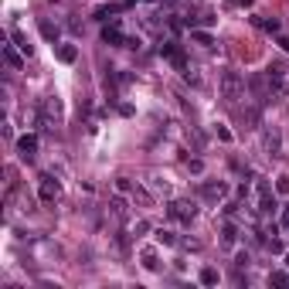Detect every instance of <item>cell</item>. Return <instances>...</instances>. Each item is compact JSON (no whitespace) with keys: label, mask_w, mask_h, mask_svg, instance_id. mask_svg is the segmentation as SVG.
<instances>
[{"label":"cell","mask_w":289,"mask_h":289,"mask_svg":"<svg viewBox=\"0 0 289 289\" xmlns=\"http://www.w3.org/2000/svg\"><path fill=\"white\" fill-rule=\"evenodd\" d=\"M276 191H279V194H289V177H279V180H276Z\"/></svg>","instance_id":"27"},{"label":"cell","mask_w":289,"mask_h":289,"mask_svg":"<svg viewBox=\"0 0 289 289\" xmlns=\"http://www.w3.org/2000/svg\"><path fill=\"white\" fill-rule=\"evenodd\" d=\"M255 191H259V204H255V211H259V215H276L279 201H276L272 187H269L266 180H259V184H255Z\"/></svg>","instance_id":"4"},{"label":"cell","mask_w":289,"mask_h":289,"mask_svg":"<svg viewBox=\"0 0 289 289\" xmlns=\"http://www.w3.org/2000/svg\"><path fill=\"white\" fill-rule=\"evenodd\" d=\"M160 55H163L177 72H187V58H184V51H180L177 41H163V44H160Z\"/></svg>","instance_id":"6"},{"label":"cell","mask_w":289,"mask_h":289,"mask_svg":"<svg viewBox=\"0 0 289 289\" xmlns=\"http://www.w3.org/2000/svg\"><path fill=\"white\" fill-rule=\"evenodd\" d=\"M252 21H255V27H262V31H272V34L279 31V21H276V17H252Z\"/></svg>","instance_id":"17"},{"label":"cell","mask_w":289,"mask_h":289,"mask_svg":"<svg viewBox=\"0 0 289 289\" xmlns=\"http://www.w3.org/2000/svg\"><path fill=\"white\" fill-rule=\"evenodd\" d=\"M218 89H221V99H224L228 106H235V102L245 95V78H242V72L228 68V72H221V78H218Z\"/></svg>","instance_id":"1"},{"label":"cell","mask_w":289,"mask_h":289,"mask_svg":"<svg viewBox=\"0 0 289 289\" xmlns=\"http://www.w3.org/2000/svg\"><path fill=\"white\" fill-rule=\"evenodd\" d=\"M262 150H266V156H279V150H283V136H279L276 130H266V133H262Z\"/></svg>","instance_id":"10"},{"label":"cell","mask_w":289,"mask_h":289,"mask_svg":"<svg viewBox=\"0 0 289 289\" xmlns=\"http://www.w3.org/2000/svg\"><path fill=\"white\" fill-rule=\"evenodd\" d=\"M191 38H194L198 44H204V48H211V44H215V38H211L208 31H201V27H194V31H191Z\"/></svg>","instance_id":"20"},{"label":"cell","mask_w":289,"mask_h":289,"mask_svg":"<svg viewBox=\"0 0 289 289\" xmlns=\"http://www.w3.org/2000/svg\"><path fill=\"white\" fill-rule=\"evenodd\" d=\"M224 198H228V184L224 180H201V201L221 204Z\"/></svg>","instance_id":"5"},{"label":"cell","mask_w":289,"mask_h":289,"mask_svg":"<svg viewBox=\"0 0 289 289\" xmlns=\"http://www.w3.org/2000/svg\"><path fill=\"white\" fill-rule=\"evenodd\" d=\"M191 174H204V163L201 160H191Z\"/></svg>","instance_id":"29"},{"label":"cell","mask_w":289,"mask_h":289,"mask_svg":"<svg viewBox=\"0 0 289 289\" xmlns=\"http://www.w3.org/2000/svg\"><path fill=\"white\" fill-rule=\"evenodd\" d=\"M269 286H279V289H286V286H289V272H283V269H276V272L269 276Z\"/></svg>","instance_id":"19"},{"label":"cell","mask_w":289,"mask_h":289,"mask_svg":"<svg viewBox=\"0 0 289 289\" xmlns=\"http://www.w3.org/2000/svg\"><path fill=\"white\" fill-rule=\"evenodd\" d=\"M14 41H17V48H21L24 55H31V44H27V38H24L21 31H14Z\"/></svg>","instance_id":"24"},{"label":"cell","mask_w":289,"mask_h":289,"mask_svg":"<svg viewBox=\"0 0 289 289\" xmlns=\"http://www.w3.org/2000/svg\"><path fill=\"white\" fill-rule=\"evenodd\" d=\"M75 58H78V48H75V44H58V62L72 65Z\"/></svg>","instance_id":"13"},{"label":"cell","mask_w":289,"mask_h":289,"mask_svg":"<svg viewBox=\"0 0 289 289\" xmlns=\"http://www.w3.org/2000/svg\"><path fill=\"white\" fill-rule=\"evenodd\" d=\"M123 7H130V3H106V7H99L95 10V21H109L112 14H119Z\"/></svg>","instance_id":"12"},{"label":"cell","mask_w":289,"mask_h":289,"mask_svg":"<svg viewBox=\"0 0 289 289\" xmlns=\"http://www.w3.org/2000/svg\"><path fill=\"white\" fill-rule=\"evenodd\" d=\"M167 215L174 218V221H180V224H191L194 215H198V208H194V201H180V198H174V201L167 204Z\"/></svg>","instance_id":"3"},{"label":"cell","mask_w":289,"mask_h":289,"mask_svg":"<svg viewBox=\"0 0 289 289\" xmlns=\"http://www.w3.org/2000/svg\"><path fill=\"white\" fill-rule=\"evenodd\" d=\"M150 187H153L156 194H170V184H167V180H160V177H150Z\"/></svg>","instance_id":"23"},{"label":"cell","mask_w":289,"mask_h":289,"mask_svg":"<svg viewBox=\"0 0 289 289\" xmlns=\"http://www.w3.org/2000/svg\"><path fill=\"white\" fill-rule=\"evenodd\" d=\"M116 191H119V194H130V191H133L130 177H119V180H116Z\"/></svg>","instance_id":"25"},{"label":"cell","mask_w":289,"mask_h":289,"mask_svg":"<svg viewBox=\"0 0 289 289\" xmlns=\"http://www.w3.org/2000/svg\"><path fill=\"white\" fill-rule=\"evenodd\" d=\"M109 208H112V215L119 218V221H126V218H130V208H126V201H123V198H112V201H109Z\"/></svg>","instance_id":"14"},{"label":"cell","mask_w":289,"mask_h":289,"mask_svg":"<svg viewBox=\"0 0 289 289\" xmlns=\"http://www.w3.org/2000/svg\"><path fill=\"white\" fill-rule=\"evenodd\" d=\"M283 231H289V208L283 211Z\"/></svg>","instance_id":"30"},{"label":"cell","mask_w":289,"mask_h":289,"mask_svg":"<svg viewBox=\"0 0 289 289\" xmlns=\"http://www.w3.org/2000/svg\"><path fill=\"white\" fill-rule=\"evenodd\" d=\"M140 262H143V269H150V272H156V269H160V262H156V252H153V248H143Z\"/></svg>","instance_id":"15"},{"label":"cell","mask_w":289,"mask_h":289,"mask_svg":"<svg viewBox=\"0 0 289 289\" xmlns=\"http://www.w3.org/2000/svg\"><path fill=\"white\" fill-rule=\"evenodd\" d=\"M279 44H283V48L289 51V38H283V34H279Z\"/></svg>","instance_id":"32"},{"label":"cell","mask_w":289,"mask_h":289,"mask_svg":"<svg viewBox=\"0 0 289 289\" xmlns=\"http://www.w3.org/2000/svg\"><path fill=\"white\" fill-rule=\"evenodd\" d=\"M286 269H289V255H286Z\"/></svg>","instance_id":"33"},{"label":"cell","mask_w":289,"mask_h":289,"mask_svg":"<svg viewBox=\"0 0 289 289\" xmlns=\"http://www.w3.org/2000/svg\"><path fill=\"white\" fill-rule=\"evenodd\" d=\"M266 78H269V85H272L276 95L289 92V65L286 62H272V65L266 68Z\"/></svg>","instance_id":"2"},{"label":"cell","mask_w":289,"mask_h":289,"mask_svg":"<svg viewBox=\"0 0 289 289\" xmlns=\"http://www.w3.org/2000/svg\"><path fill=\"white\" fill-rule=\"evenodd\" d=\"M218 269H201V286H218Z\"/></svg>","instance_id":"21"},{"label":"cell","mask_w":289,"mask_h":289,"mask_svg":"<svg viewBox=\"0 0 289 289\" xmlns=\"http://www.w3.org/2000/svg\"><path fill=\"white\" fill-rule=\"evenodd\" d=\"M221 242H224V245H228V248H231V245H235V242H238V228H235V224H231V221H228V224H224V228H221Z\"/></svg>","instance_id":"16"},{"label":"cell","mask_w":289,"mask_h":289,"mask_svg":"<svg viewBox=\"0 0 289 289\" xmlns=\"http://www.w3.org/2000/svg\"><path fill=\"white\" fill-rule=\"evenodd\" d=\"M235 7H252V0H231Z\"/></svg>","instance_id":"31"},{"label":"cell","mask_w":289,"mask_h":289,"mask_svg":"<svg viewBox=\"0 0 289 289\" xmlns=\"http://www.w3.org/2000/svg\"><path fill=\"white\" fill-rule=\"evenodd\" d=\"M3 62H7L10 68H21V65H24V62H21V55H17L10 44H3Z\"/></svg>","instance_id":"18"},{"label":"cell","mask_w":289,"mask_h":289,"mask_svg":"<svg viewBox=\"0 0 289 289\" xmlns=\"http://www.w3.org/2000/svg\"><path fill=\"white\" fill-rule=\"evenodd\" d=\"M17 156H21L24 163H34V156H38V136H34V133H27V136L17 140Z\"/></svg>","instance_id":"9"},{"label":"cell","mask_w":289,"mask_h":289,"mask_svg":"<svg viewBox=\"0 0 289 289\" xmlns=\"http://www.w3.org/2000/svg\"><path fill=\"white\" fill-rule=\"evenodd\" d=\"M248 262H252V255H248V252H245V248H242V252H238V255H235V266H238V269H245V266H248Z\"/></svg>","instance_id":"26"},{"label":"cell","mask_w":289,"mask_h":289,"mask_svg":"<svg viewBox=\"0 0 289 289\" xmlns=\"http://www.w3.org/2000/svg\"><path fill=\"white\" fill-rule=\"evenodd\" d=\"M153 235H156V242H160V245H167V248L180 245V238H177V231H174V228H156Z\"/></svg>","instance_id":"11"},{"label":"cell","mask_w":289,"mask_h":289,"mask_svg":"<svg viewBox=\"0 0 289 289\" xmlns=\"http://www.w3.org/2000/svg\"><path fill=\"white\" fill-rule=\"evenodd\" d=\"M41 34H44L48 41H58V27H55L51 21H41Z\"/></svg>","instance_id":"22"},{"label":"cell","mask_w":289,"mask_h":289,"mask_svg":"<svg viewBox=\"0 0 289 289\" xmlns=\"http://www.w3.org/2000/svg\"><path fill=\"white\" fill-rule=\"evenodd\" d=\"M102 41H106V44H112V48H126L130 34H123L119 21H112V24H106V27H102Z\"/></svg>","instance_id":"7"},{"label":"cell","mask_w":289,"mask_h":289,"mask_svg":"<svg viewBox=\"0 0 289 289\" xmlns=\"http://www.w3.org/2000/svg\"><path fill=\"white\" fill-rule=\"evenodd\" d=\"M38 194H41V201H44V204H51V201H58L62 184H58L51 174H44V177H41V184H38Z\"/></svg>","instance_id":"8"},{"label":"cell","mask_w":289,"mask_h":289,"mask_svg":"<svg viewBox=\"0 0 289 289\" xmlns=\"http://www.w3.org/2000/svg\"><path fill=\"white\" fill-rule=\"evenodd\" d=\"M215 133H218V140H224V143H231V133H228V130H224V126H218Z\"/></svg>","instance_id":"28"}]
</instances>
